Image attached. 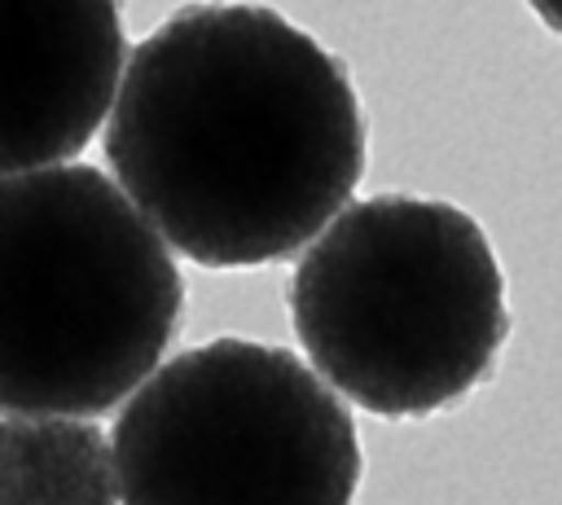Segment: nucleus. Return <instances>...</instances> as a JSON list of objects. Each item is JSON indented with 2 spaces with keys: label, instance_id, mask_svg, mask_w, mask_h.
Wrapping results in <instances>:
<instances>
[{
  "label": "nucleus",
  "instance_id": "nucleus-1",
  "mask_svg": "<svg viewBox=\"0 0 562 505\" xmlns=\"http://www.w3.org/2000/svg\"><path fill=\"white\" fill-rule=\"evenodd\" d=\"M101 145L149 228L202 268L290 259L364 176L347 66L268 4H184L154 26Z\"/></svg>",
  "mask_w": 562,
  "mask_h": 505
},
{
  "label": "nucleus",
  "instance_id": "nucleus-2",
  "mask_svg": "<svg viewBox=\"0 0 562 505\" xmlns=\"http://www.w3.org/2000/svg\"><path fill=\"white\" fill-rule=\"evenodd\" d=\"M290 321L338 395L378 417H430L492 378L509 338L505 272L461 206L378 193L303 250Z\"/></svg>",
  "mask_w": 562,
  "mask_h": 505
},
{
  "label": "nucleus",
  "instance_id": "nucleus-3",
  "mask_svg": "<svg viewBox=\"0 0 562 505\" xmlns=\"http://www.w3.org/2000/svg\"><path fill=\"white\" fill-rule=\"evenodd\" d=\"M184 307L167 242L88 162L0 176V413L101 417L158 369Z\"/></svg>",
  "mask_w": 562,
  "mask_h": 505
},
{
  "label": "nucleus",
  "instance_id": "nucleus-4",
  "mask_svg": "<svg viewBox=\"0 0 562 505\" xmlns=\"http://www.w3.org/2000/svg\"><path fill=\"white\" fill-rule=\"evenodd\" d=\"M123 505H351L360 439L294 351L211 338L162 360L114 422Z\"/></svg>",
  "mask_w": 562,
  "mask_h": 505
},
{
  "label": "nucleus",
  "instance_id": "nucleus-5",
  "mask_svg": "<svg viewBox=\"0 0 562 505\" xmlns=\"http://www.w3.org/2000/svg\"><path fill=\"white\" fill-rule=\"evenodd\" d=\"M119 0H0V176L70 162L123 83Z\"/></svg>",
  "mask_w": 562,
  "mask_h": 505
},
{
  "label": "nucleus",
  "instance_id": "nucleus-6",
  "mask_svg": "<svg viewBox=\"0 0 562 505\" xmlns=\"http://www.w3.org/2000/svg\"><path fill=\"white\" fill-rule=\"evenodd\" d=\"M0 505H119L114 448L83 417H0Z\"/></svg>",
  "mask_w": 562,
  "mask_h": 505
},
{
  "label": "nucleus",
  "instance_id": "nucleus-7",
  "mask_svg": "<svg viewBox=\"0 0 562 505\" xmlns=\"http://www.w3.org/2000/svg\"><path fill=\"white\" fill-rule=\"evenodd\" d=\"M531 4V13L549 26V31H558L562 35V0H527Z\"/></svg>",
  "mask_w": 562,
  "mask_h": 505
}]
</instances>
